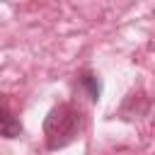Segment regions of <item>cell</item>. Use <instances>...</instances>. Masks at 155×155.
I'll list each match as a JSON object with an SVG mask.
<instances>
[{
    "label": "cell",
    "mask_w": 155,
    "mask_h": 155,
    "mask_svg": "<svg viewBox=\"0 0 155 155\" xmlns=\"http://www.w3.org/2000/svg\"><path fill=\"white\" fill-rule=\"evenodd\" d=\"M80 85H82V87H87V92H90V99H92V102H97V99H99L102 85H99L97 75H92V73H82V75H80Z\"/></svg>",
    "instance_id": "3957f363"
},
{
    "label": "cell",
    "mask_w": 155,
    "mask_h": 155,
    "mask_svg": "<svg viewBox=\"0 0 155 155\" xmlns=\"http://www.w3.org/2000/svg\"><path fill=\"white\" fill-rule=\"evenodd\" d=\"M82 126H85V116H82V111L75 104L63 102V104L53 107L48 111L46 121H44L46 148L48 150H58V148L70 145L82 133Z\"/></svg>",
    "instance_id": "6da1fadb"
},
{
    "label": "cell",
    "mask_w": 155,
    "mask_h": 155,
    "mask_svg": "<svg viewBox=\"0 0 155 155\" xmlns=\"http://www.w3.org/2000/svg\"><path fill=\"white\" fill-rule=\"evenodd\" d=\"M0 136L2 138H19L22 136V124L5 99H0Z\"/></svg>",
    "instance_id": "7a4b0ae2"
}]
</instances>
